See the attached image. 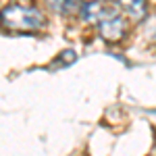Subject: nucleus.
I'll return each mask as SVG.
<instances>
[{
  "instance_id": "4",
  "label": "nucleus",
  "mask_w": 156,
  "mask_h": 156,
  "mask_svg": "<svg viewBox=\"0 0 156 156\" xmlns=\"http://www.w3.org/2000/svg\"><path fill=\"white\" fill-rule=\"evenodd\" d=\"M46 2H48V6L54 12L65 15V17H69V15H73V12L81 11V0H46Z\"/></svg>"
},
{
  "instance_id": "1",
  "label": "nucleus",
  "mask_w": 156,
  "mask_h": 156,
  "mask_svg": "<svg viewBox=\"0 0 156 156\" xmlns=\"http://www.w3.org/2000/svg\"><path fill=\"white\" fill-rule=\"evenodd\" d=\"M81 19L90 25H96L100 37L108 42V44H117L125 37V31H127V23L125 19L121 17L119 9L112 4L108 6L100 0H90L81 4Z\"/></svg>"
},
{
  "instance_id": "5",
  "label": "nucleus",
  "mask_w": 156,
  "mask_h": 156,
  "mask_svg": "<svg viewBox=\"0 0 156 156\" xmlns=\"http://www.w3.org/2000/svg\"><path fill=\"white\" fill-rule=\"evenodd\" d=\"M77 60V54H75V50H71V48H67V50H62L56 58L50 62V67L52 69H62V67H69V65H73Z\"/></svg>"
},
{
  "instance_id": "2",
  "label": "nucleus",
  "mask_w": 156,
  "mask_h": 156,
  "mask_svg": "<svg viewBox=\"0 0 156 156\" xmlns=\"http://www.w3.org/2000/svg\"><path fill=\"white\" fill-rule=\"evenodd\" d=\"M44 23V15L29 4L15 2L0 12V25L9 31H40Z\"/></svg>"
},
{
  "instance_id": "3",
  "label": "nucleus",
  "mask_w": 156,
  "mask_h": 156,
  "mask_svg": "<svg viewBox=\"0 0 156 156\" xmlns=\"http://www.w3.org/2000/svg\"><path fill=\"white\" fill-rule=\"evenodd\" d=\"M112 4L121 12H125L127 17H131L133 21H142L146 17V12H148L146 0H112Z\"/></svg>"
}]
</instances>
